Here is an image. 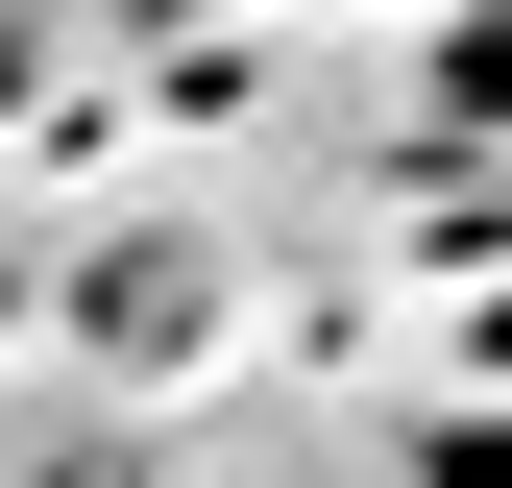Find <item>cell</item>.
<instances>
[{
	"instance_id": "1",
	"label": "cell",
	"mask_w": 512,
	"mask_h": 488,
	"mask_svg": "<svg viewBox=\"0 0 512 488\" xmlns=\"http://www.w3.org/2000/svg\"><path fill=\"white\" fill-rule=\"evenodd\" d=\"M415 98L464 122V147H512V0H439V25H415Z\"/></svg>"
},
{
	"instance_id": "2",
	"label": "cell",
	"mask_w": 512,
	"mask_h": 488,
	"mask_svg": "<svg viewBox=\"0 0 512 488\" xmlns=\"http://www.w3.org/2000/svg\"><path fill=\"white\" fill-rule=\"evenodd\" d=\"M415 488H512V391H464V415H415Z\"/></svg>"
},
{
	"instance_id": "3",
	"label": "cell",
	"mask_w": 512,
	"mask_h": 488,
	"mask_svg": "<svg viewBox=\"0 0 512 488\" xmlns=\"http://www.w3.org/2000/svg\"><path fill=\"white\" fill-rule=\"evenodd\" d=\"M488 391H512V293H488Z\"/></svg>"
}]
</instances>
